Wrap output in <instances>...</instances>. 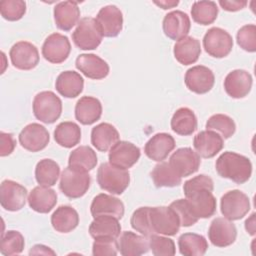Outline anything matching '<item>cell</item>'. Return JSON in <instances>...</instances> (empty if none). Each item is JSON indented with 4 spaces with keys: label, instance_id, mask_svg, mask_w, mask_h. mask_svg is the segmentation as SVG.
Listing matches in <instances>:
<instances>
[{
    "label": "cell",
    "instance_id": "e0dca14e",
    "mask_svg": "<svg viewBox=\"0 0 256 256\" xmlns=\"http://www.w3.org/2000/svg\"><path fill=\"white\" fill-rule=\"evenodd\" d=\"M208 237L214 246L227 247L235 242L237 229L231 220L225 217H217L210 224Z\"/></svg>",
    "mask_w": 256,
    "mask_h": 256
},
{
    "label": "cell",
    "instance_id": "836d02e7",
    "mask_svg": "<svg viewBox=\"0 0 256 256\" xmlns=\"http://www.w3.org/2000/svg\"><path fill=\"white\" fill-rule=\"evenodd\" d=\"M170 125L171 129L176 134L181 136H189L197 129V117L191 109L181 107L173 114Z\"/></svg>",
    "mask_w": 256,
    "mask_h": 256
},
{
    "label": "cell",
    "instance_id": "d6a6232c",
    "mask_svg": "<svg viewBox=\"0 0 256 256\" xmlns=\"http://www.w3.org/2000/svg\"><path fill=\"white\" fill-rule=\"evenodd\" d=\"M52 227L59 233H69L79 224L78 212L69 205L59 206L51 216Z\"/></svg>",
    "mask_w": 256,
    "mask_h": 256
},
{
    "label": "cell",
    "instance_id": "f546056e",
    "mask_svg": "<svg viewBox=\"0 0 256 256\" xmlns=\"http://www.w3.org/2000/svg\"><path fill=\"white\" fill-rule=\"evenodd\" d=\"M89 233L94 239H117L121 233V225L119 223V219L108 215L95 217L89 226Z\"/></svg>",
    "mask_w": 256,
    "mask_h": 256
},
{
    "label": "cell",
    "instance_id": "5b68a950",
    "mask_svg": "<svg viewBox=\"0 0 256 256\" xmlns=\"http://www.w3.org/2000/svg\"><path fill=\"white\" fill-rule=\"evenodd\" d=\"M150 225L154 234L174 236L180 229V220L170 206L150 207Z\"/></svg>",
    "mask_w": 256,
    "mask_h": 256
},
{
    "label": "cell",
    "instance_id": "7c38bea8",
    "mask_svg": "<svg viewBox=\"0 0 256 256\" xmlns=\"http://www.w3.org/2000/svg\"><path fill=\"white\" fill-rule=\"evenodd\" d=\"M96 23L103 37H116L123 28V14L115 5H107L102 7L96 18Z\"/></svg>",
    "mask_w": 256,
    "mask_h": 256
},
{
    "label": "cell",
    "instance_id": "8fae6325",
    "mask_svg": "<svg viewBox=\"0 0 256 256\" xmlns=\"http://www.w3.org/2000/svg\"><path fill=\"white\" fill-rule=\"evenodd\" d=\"M141 156L139 147L131 142L119 140L109 150V163L122 169H129Z\"/></svg>",
    "mask_w": 256,
    "mask_h": 256
},
{
    "label": "cell",
    "instance_id": "f6af8a7d",
    "mask_svg": "<svg viewBox=\"0 0 256 256\" xmlns=\"http://www.w3.org/2000/svg\"><path fill=\"white\" fill-rule=\"evenodd\" d=\"M1 16L8 21H18L26 13V3L22 0H3L0 2Z\"/></svg>",
    "mask_w": 256,
    "mask_h": 256
},
{
    "label": "cell",
    "instance_id": "ac0fdd59",
    "mask_svg": "<svg viewBox=\"0 0 256 256\" xmlns=\"http://www.w3.org/2000/svg\"><path fill=\"white\" fill-rule=\"evenodd\" d=\"M50 141L48 130L38 123H30L26 125L19 134V142L21 146L30 151L38 152L46 148Z\"/></svg>",
    "mask_w": 256,
    "mask_h": 256
},
{
    "label": "cell",
    "instance_id": "cb8c5ba5",
    "mask_svg": "<svg viewBox=\"0 0 256 256\" xmlns=\"http://www.w3.org/2000/svg\"><path fill=\"white\" fill-rule=\"evenodd\" d=\"M124 204L120 199L105 193L96 195L93 198L90 206V212L93 218L108 215L116 217L120 220L124 216Z\"/></svg>",
    "mask_w": 256,
    "mask_h": 256
},
{
    "label": "cell",
    "instance_id": "f35d334b",
    "mask_svg": "<svg viewBox=\"0 0 256 256\" xmlns=\"http://www.w3.org/2000/svg\"><path fill=\"white\" fill-rule=\"evenodd\" d=\"M60 176V166L52 159H42L35 167V178L39 185L54 186Z\"/></svg>",
    "mask_w": 256,
    "mask_h": 256
},
{
    "label": "cell",
    "instance_id": "6da1fadb",
    "mask_svg": "<svg viewBox=\"0 0 256 256\" xmlns=\"http://www.w3.org/2000/svg\"><path fill=\"white\" fill-rule=\"evenodd\" d=\"M215 168L219 176L236 184L247 182L252 175V163L244 155L232 151L223 152L216 160Z\"/></svg>",
    "mask_w": 256,
    "mask_h": 256
},
{
    "label": "cell",
    "instance_id": "ee69618b",
    "mask_svg": "<svg viewBox=\"0 0 256 256\" xmlns=\"http://www.w3.org/2000/svg\"><path fill=\"white\" fill-rule=\"evenodd\" d=\"M149 210L150 207H140L133 212L130 219L131 227L146 237L154 234L150 225Z\"/></svg>",
    "mask_w": 256,
    "mask_h": 256
},
{
    "label": "cell",
    "instance_id": "ffe728a7",
    "mask_svg": "<svg viewBox=\"0 0 256 256\" xmlns=\"http://www.w3.org/2000/svg\"><path fill=\"white\" fill-rule=\"evenodd\" d=\"M191 22L187 13L174 10L167 13L162 22V28L164 34L172 40H180L181 38L188 36L190 31Z\"/></svg>",
    "mask_w": 256,
    "mask_h": 256
},
{
    "label": "cell",
    "instance_id": "7402d4cb",
    "mask_svg": "<svg viewBox=\"0 0 256 256\" xmlns=\"http://www.w3.org/2000/svg\"><path fill=\"white\" fill-rule=\"evenodd\" d=\"M76 68L87 78L100 80L109 74V65L95 54H80L75 61Z\"/></svg>",
    "mask_w": 256,
    "mask_h": 256
},
{
    "label": "cell",
    "instance_id": "52a82bcc",
    "mask_svg": "<svg viewBox=\"0 0 256 256\" xmlns=\"http://www.w3.org/2000/svg\"><path fill=\"white\" fill-rule=\"evenodd\" d=\"M203 47L206 53L214 58H224L233 48L232 36L220 27L208 29L203 37Z\"/></svg>",
    "mask_w": 256,
    "mask_h": 256
},
{
    "label": "cell",
    "instance_id": "bcb514c9",
    "mask_svg": "<svg viewBox=\"0 0 256 256\" xmlns=\"http://www.w3.org/2000/svg\"><path fill=\"white\" fill-rule=\"evenodd\" d=\"M237 44L247 52L256 51V26L254 24H247L242 26L236 35Z\"/></svg>",
    "mask_w": 256,
    "mask_h": 256
},
{
    "label": "cell",
    "instance_id": "3957f363",
    "mask_svg": "<svg viewBox=\"0 0 256 256\" xmlns=\"http://www.w3.org/2000/svg\"><path fill=\"white\" fill-rule=\"evenodd\" d=\"M32 108L36 119L45 124H52L61 116L62 101L54 92L42 91L34 97Z\"/></svg>",
    "mask_w": 256,
    "mask_h": 256
},
{
    "label": "cell",
    "instance_id": "f907efd6",
    "mask_svg": "<svg viewBox=\"0 0 256 256\" xmlns=\"http://www.w3.org/2000/svg\"><path fill=\"white\" fill-rule=\"evenodd\" d=\"M16 146V141L11 133L0 132V156L10 155Z\"/></svg>",
    "mask_w": 256,
    "mask_h": 256
},
{
    "label": "cell",
    "instance_id": "2e32d148",
    "mask_svg": "<svg viewBox=\"0 0 256 256\" xmlns=\"http://www.w3.org/2000/svg\"><path fill=\"white\" fill-rule=\"evenodd\" d=\"M169 164L180 177H187L198 171L200 156L190 147L177 149L169 158Z\"/></svg>",
    "mask_w": 256,
    "mask_h": 256
},
{
    "label": "cell",
    "instance_id": "5bb4252c",
    "mask_svg": "<svg viewBox=\"0 0 256 256\" xmlns=\"http://www.w3.org/2000/svg\"><path fill=\"white\" fill-rule=\"evenodd\" d=\"M185 196L193 214L198 219L210 218L216 213L217 202L212 191L202 188L194 190Z\"/></svg>",
    "mask_w": 256,
    "mask_h": 256
},
{
    "label": "cell",
    "instance_id": "8d00e7d4",
    "mask_svg": "<svg viewBox=\"0 0 256 256\" xmlns=\"http://www.w3.org/2000/svg\"><path fill=\"white\" fill-rule=\"evenodd\" d=\"M54 139L60 146L72 148L81 140V129L75 122H61L54 130Z\"/></svg>",
    "mask_w": 256,
    "mask_h": 256
},
{
    "label": "cell",
    "instance_id": "9c48e42d",
    "mask_svg": "<svg viewBox=\"0 0 256 256\" xmlns=\"http://www.w3.org/2000/svg\"><path fill=\"white\" fill-rule=\"evenodd\" d=\"M28 191L21 184L13 180H4L0 186L1 206L11 212L21 210L26 203Z\"/></svg>",
    "mask_w": 256,
    "mask_h": 256
},
{
    "label": "cell",
    "instance_id": "7bdbcfd3",
    "mask_svg": "<svg viewBox=\"0 0 256 256\" xmlns=\"http://www.w3.org/2000/svg\"><path fill=\"white\" fill-rule=\"evenodd\" d=\"M149 248L155 256H173L176 253L175 243L172 239L159 235L153 234L148 237Z\"/></svg>",
    "mask_w": 256,
    "mask_h": 256
},
{
    "label": "cell",
    "instance_id": "7dc6e473",
    "mask_svg": "<svg viewBox=\"0 0 256 256\" xmlns=\"http://www.w3.org/2000/svg\"><path fill=\"white\" fill-rule=\"evenodd\" d=\"M177 214L179 220H180V225L183 227H190L197 223L199 220L192 212L188 201L185 199H178L173 201L169 205Z\"/></svg>",
    "mask_w": 256,
    "mask_h": 256
},
{
    "label": "cell",
    "instance_id": "ab89813d",
    "mask_svg": "<svg viewBox=\"0 0 256 256\" xmlns=\"http://www.w3.org/2000/svg\"><path fill=\"white\" fill-rule=\"evenodd\" d=\"M218 11L214 1H195L191 8V16L194 22L200 25H209L216 20Z\"/></svg>",
    "mask_w": 256,
    "mask_h": 256
},
{
    "label": "cell",
    "instance_id": "b9f144b4",
    "mask_svg": "<svg viewBox=\"0 0 256 256\" xmlns=\"http://www.w3.org/2000/svg\"><path fill=\"white\" fill-rule=\"evenodd\" d=\"M25 246L23 235L19 231L9 230L1 237L0 251L5 256L20 254Z\"/></svg>",
    "mask_w": 256,
    "mask_h": 256
},
{
    "label": "cell",
    "instance_id": "60d3db41",
    "mask_svg": "<svg viewBox=\"0 0 256 256\" xmlns=\"http://www.w3.org/2000/svg\"><path fill=\"white\" fill-rule=\"evenodd\" d=\"M206 130L215 131L223 139H228L235 133L236 124L228 115L214 114L207 120Z\"/></svg>",
    "mask_w": 256,
    "mask_h": 256
},
{
    "label": "cell",
    "instance_id": "74e56055",
    "mask_svg": "<svg viewBox=\"0 0 256 256\" xmlns=\"http://www.w3.org/2000/svg\"><path fill=\"white\" fill-rule=\"evenodd\" d=\"M151 178L157 188L160 187H175L181 184L182 177L171 167L169 162L162 161L155 165L151 171Z\"/></svg>",
    "mask_w": 256,
    "mask_h": 256
},
{
    "label": "cell",
    "instance_id": "7a4b0ae2",
    "mask_svg": "<svg viewBox=\"0 0 256 256\" xmlns=\"http://www.w3.org/2000/svg\"><path fill=\"white\" fill-rule=\"evenodd\" d=\"M97 182L101 189L115 195L122 194L129 186L130 173L109 162L102 163L97 170Z\"/></svg>",
    "mask_w": 256,
    "mask_h": 256
},
{
    "label": "cell",
    "instance_id": "4316f807",
    "mask_svg": "<svg viewBox=\"0 0 256 256\" xmlns=\"http://www.w3.org/2000/svg\"><path fill=\"white\" fill-rule=\"evenodd\" d=\"M102 115L101 102L91 96L81 97L75 105V118L83 125H91Z\"/></svg>",
    "mask_w": 256,
    "mask_h": 256
},
{
    "label": "cell",
    "instance_id": "1f68e13d",
    "mask_svg": "<svg viewBox=\"0 0 256 256\" xmlns=\"http://www.w3.org/2000/svg\"><path fill=\"white\" fill-rule=\"evenodd\" d=\"M84 87L83 77L75 71H64L60 73L55 82L57 92L66 98L79 96Z\"/></svg>",
    "mask_w": 256,
    "mask_h": 256
},
{
    "label": "cell",
    "instance_id": "ba28073f",
    "mask_svg": "<svg viewBox=\"0 0 256 256\" xmlns=\"http://www.w3.org/2000/svg\"><path fill=\"white\" fill-rule=\"evenodd\" d=\"M220 210L225 218L231 221L240 220L249 212L250 200L242 191L231 190L221 197Z\"/></svg>",
    "mask_w": 256,
    "mask_h": 256
},
{
    "label": "cell",
    "instance_id": "4dcf8cb0",
    "mask_svg": "<svg viewBox=\"0 0 256 256\" xmlns=\"http://www.w3.org/2000/svg\"><path fill=\"white\" fill-rule=\"evenodd\" d=\"M118 130L110 123H100L91 130V143L101 152H106L119 141Z\"/></svg>",
    "mask_w": 256,
    "mask_h": 256
},
{
    "label": "cell",
    "instance_id": "e575fe53",
    "mask_svg": "<svg viewBox=\"0 0 256 256\" xmlns=\"http://www.w3.org/2000/svg\"><path fill=\"white\" fill-rule=\"evenodd\" d=\"M178 247L184 256H202L208 250V242L202 235L184 233L178 238Z\"/></svg>",
    "mask_w": 256,
    "mask_h": 256
},
{
    "label": "cell",
    "instance_id": "816d5d0a",
    "mask_svg": "<svg viewBox=\"0 0 256 256\" xmlns=\"http://www.w3.org/2000/svg\"><path fill=\"white\" fill-rule=\"evenodd\" d=\"M219 5L222 7V9L229 11V12H236L241 9H243L247 5V1L243 0H232V1H227V0H220Z\"/></svg>",
    "mask_w": 256,
    "mask_h": 256
},
{
    "label": "cell",
    "instance_id": "4fadbf2b",
    "mask_svg": "<svg viewBox=\"0 0 256 256\" xmlns=\"http://www.w3.org/2000/svg\"><path fill=\"white\" fill-rule=\"evenodd\" d=\"M9 56L12 65L19 70H31L39 63L37 47L27 41L15 43L9 51Z\"/></svg>",
    "mask_w": 256,
    "mask_h": 256
},
{
    "label": "cell",
    "instance_id": "277c9868",
    "mask_svg": "<svg viewBox=\"0 0 256 256\" xmlns=\"http://www.w3.org/2000/svg\"><path fill=\"white\" fill-rule=\"evenodd\" d=\"M90 184L91 178L88 172L68 166L61 173L59 188L66 197L76 199L86 194Z\"/></svg>",
    "mask_w": 256,
    "mask_h": 256
},
{
    "label": "cell",
    "instance_id": "83f0119b",
    "mask_svg": "<svg viewBox=\"0 0 256 256\" xmlns=\"http://www.w3.org/2000/svg\"><path fill=\"white\" fill-rule=\"evenodd\" d=\"M57 203L56 192L47 186H36L28 196L29 207L37 213L50 212Z\"/></svg>",
    "mask_w": 256,
    "mask_h": 256
},
{
    "label": "cell",
    "instance_id": "8992f818",
    "mask_svg": "<svg viewBox=\"0 0 256 256\" xmlns=\"http://www.w3.org/2000/svg\"><path fill=\"white\" fill-rule=\"evenodd\" d=\"M103 35L92 17L82 18L72 33L74 44L81 50H94L102 42Z\"/></svg>",
    "mask_w": 256,
    "mask_h": 256
},
{
    "label": "cell",
    "instance_id": "44dd1931",
    "mask_svg": "<svg viewBox=\"0 0 256 256\" xmlns=\"http://www.w3.org/2000/svg\"><path fill=\"white\" fill-rule=\"evenodd\" d=\"M193 146L200 157L213 158L223 149L224 139L215 131L203 130L195 135Z\"/></svg>",
    "mask_w": 256,
    "mask_h": 256
},
{
    "label": "cell",
    "instance_id": "9a60e30c",
    "mask_svg": "<svg viewBox=\"0 0 256 256\" xmlns=\"http://www.w3.org/2000/svg\"><path fill=\"white\" fill-rule=\"evenodd\" d=\"M184 81L190 91L196 94H205L213 88L215 76L210 68L196 65L186 71Z\"/></svg>",
    "mask_w": 256,
    "mask_h": 256
},
{
    "label": "cell",
    "instance_id": "d6986e66",
    "mask_svg": "<svg viewBox=\"0 0 256 256\" xmlns=\"http://www.w3.org/2000/svg\"><path fill=\"white\" fill-rule=\"evenodd\" d=\"M252 76L243 69H235L227 74L224 79V89L226 93L234 99L246 97L252 88Z\"/></svg>",
    "mask_w": 256,
    "mask_h": 256
},
{
    "label": "cell",
    "instance_id": "603a6c76",
    "mask_svg": "<svg viewBox=\"0 0 256 256\" xmlns=\"http://www.w3.org/2000/svg\"><path fill=\"white\" fill-rule=\"evenodd\" d=\"M175 139L168 133H157L145 144V155L156 162H162L175 148Z\"/></svg>",
    "mask_w": 256,
    "mask_h": 256
},
{
    "label": "cell",
    "instance_id": "db71d44e",
    "mask_svg": "<svg viewBox=\"0 0 256 256\" xmlns=\"http://www.w3.org/2000/svg\"><path fill=\"white\" fill-rule=\"evenodd\" d=\"M255 215H256L255 213H252L251 216L248 219H246V221H245V229H246L247 233H249L252 236H254L255 232H256V230H255Z\"/></svg>",
    "mask_w": 256,
    "mask_h": 256
},
{
    "label": "cell",
    "instance_id": "f1b7e54d",
    "mask_svg": "<svg viewBox=\"0 0 256 256\" xmlns=\"http://www.w3.org/2000/svg\"><path fill=\"white\" fill-rule=\"evenodd\" d=\"M173 53L175 59L180 64H194L201 54L200 41L192 36H185L175 43Z\"/></svg>",
    "mask_w": 256,
    "mask_h": 256
},
{
    "label": "cell",
    "instance_id": "484cf974",
    "mask_svg": "<svg viewBox=\"0 0 256 256\" xmlns=\"http://www.w3.org/2000/svg\"><path fill=\"white\" fill-rule=\"evenodd\" d=\"M118 241V250L123 256H139L149 251V240L144 235L124 231Z\"/></svg>",
    "mask_w": 256,
    "mask_h": 256
},
{
    "label": "cell",
    "instance_id": "11a10c76",
    "mask_svg": "<svg viewBox=\"0 0 256 256\" xmlns=\"http://www.w3.org/2000/svg\"><path fill=\"white\" fill-rule=\"evenodd\" d=\"M154 4L159 6L160 8L166 10L170 8H174L179 4V1H154Z\"/></svg>",
    "mask_w": 256,
    "mask_h": 256
},
{
    "label": "cell",
    "instance_id": "d590c367",
    "mask_svg": "<svg viewBox=\"0 0 256 256\" xmlns=\"http://www.w3.org/2000/svg\"><path fill=\"white\" fill-rule=\"evenodd\" d=\"M97 161L96 152L91 147L79 146L70 153L68 166L80 171L89 172L95 168Z\"/></svg>",
    "mask_w": 256,
    "mask_h": 256
},
{
    "label": "cell",
    "instance_id": "30bf717a",
    "mask_svg": "<svg viewBox=\"0 0 256 256\" xmlns=\"http://www.w3.org/2000/svg\"><path fill=\"white\" fill-rule=\"evenodd\" d=\"M71 52V44L67 36L60 33L50 34L42 45V55L50 63L64 62Z\"/></svg>",
    "mask_w": 256,
    "mask_h": 256
},
{
    "label": "cell",
    "instance_id": "681fc988",
    "mask_svg": "<svg viewBox=\"0 0 256 256\" xmlns=\"http://www.w3.org/2000/svg\"><path fill=\"white\" fill-rule=\"evenodd\" d=\"M208 189L210 191H213L214 189V183L213 180L204 174H200L198 176H195L189 180H187L184 185H183V191L184 194L187 195L188 193L194 191V190H198V189Z\"/></svg>",
    "mask_w": 256,
    "mask_h": 256
},
{
    "label": "cell",
    "instance_id": "c3c4849f",
    "mask_svg": "<svg viewBox=\"0 0 256 256\" xmlns=\"http://www.w3.org/2000/svg\"><path fill=\"white\" fill-rule=\"evenodd\" d=\"M118 241L112 238L95 239L92 245L94 256H115L118 254Z\"/></svg>",
    "mask_w": 256,
    "mask_h": 256
},
{
    "label": "cell",
    "instance_id": "d4e9b609",
    "mask_svg": "<svg viewBox=\"0 0 256 256\" xmlns=\"http://www.w3.org/2000/svg\"><path fill=\"white\" fill-rule=\"evenodd\" d=\"M54 21L62 31H70L79 22L80 9L75 1H62L54 7Z\"/></svg>",
    "mask_w": 256,
    "mask_h": 256
},
{
    "label": "cell",
    "instance_id": "f5cc1de1",
    "mask_svg": "<svg viewBox=\"0 0 256 256\" xmlns=\"http://www.w3.org/2000/svg\"><path fill=\"white\" fill-rule=\"evenodd\" d=\"M29 254L31 255V254H44V255H49V254H51V255H55L56 253L53 251V250H51L49 247H47V246H45V245H41V244H37V245H35V246H33L32 247V249L29 251Z\"/></svg>",
    "mask_w": 256,
    "mask_h": 256
}]
</instances>
